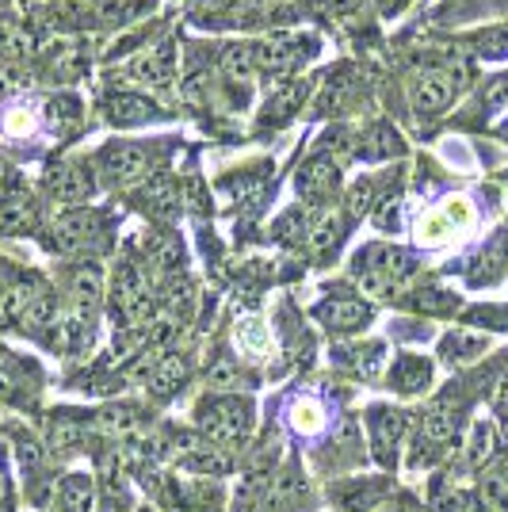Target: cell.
Returning <instances> with one entry per match:
<instances>
[{
  "label": "cell",
  "mask_w": 508,
  "mask_h": 512,
  "mask_svg": "<svg viewBox=\"0 0 508 512\" xmlns=\"http://www.w3.org/2000/svg\"><path fill=\"white\" fill-rule=\"evenodd\" d=\"M81 436H85V428L77 425V421H69V417L50 421V448L54 451H73L81 444Z\"/></svg>",
  "instance_id": "cell-39"
},
{
  "label": "cell",
  "mask_w": 508,
  "mask_h": 512,
  "mask_svg": "<svg viewBox=\"0 0 508 512\" xmlns=\"http://www.w3.org/2000/svg\"><path fill=\"white\" fill-rule=\"evenodd\" d=\"M405 428H409V413L390 406H371L367 409V432H371V448H375V459L382 467L394 463L398 455V444H402Z\"/></svg>",
  "instance_id": "cell-10"
},
{
  "label": "cell",
  "mask_w": 508,
  "mask_h": 512,
  "mask_svg": "<svg viewBox=\"0 0 508 512\" xmlns=\"http://www.w3.org/2000/svg\"><path fill=\"white\" fill-rule=\"evenodd\" d=\"M35 287H39V283H27V279H23V283H12V287L0 295V329H23Z\"/></svg>",
  "instance_id": "cell-24"
},
{
  "label": "cell",
  "mask_w": 508,
  "mask_h": 512,
  "mask_svg": "<svg viewBox=\"0 0 508 512\" xmlns=\"http://www.w3.org/2000/svg\"><path fill=\"white\" fill-rule=\"evenodd\" d=\"M115 295V318L123 321V325H142L149 318V283L146 276L134 268V264H119V272H115V287H111Z\"/></svg>",
  "instance_id": "cell-8"
},
{
  "label": "cell",
  "mask_w": 508,
  "mask_h": 512,
  "mask_svg": "<svg viewBox=\"0 0 508 512\" xmlns=\"http://www.w3.org/2000/svg\"><path fill=\"white\" fill-rule=\"evenodd\" d=\"M104 119L111 127L130 130V127H146L153 119H161L157 104L149 96H138V92H111L104 100Z\"/></svg>",
  "instance_id": "cell-14"
},
{
  "label": "cell",
  "mask_w": 508,
  "mask_h": 512,
  "mask_svg": "<svg viewBox=\"0 0 508 512\" xmlns=\"http://www.w3.org/2000/svg\"><path fill=\"white\" fill-rule=\"evenodd\" d=\"M138 69V81H146L153 88H169L172 73H176V54H172V43H161L153 54H142V62L134 65Z\"/></svg>",
  "instance_id": "cell-23"
},
{
  "label": "cell",
  "mask_w": 508,
  "mask_h": 512,
  "mask_svg": "<svg viewBox=\"0 0 508 512\" xmlns=\"http://www.w3.org/2000/svg\"><path fill=\"white\" fill-rule=\"evenodd\" d=\"M405 0H382V8H386V12H394V8H402Z\"/></svg>",
  "instance_id": "cell-48"
},
{
  "label": "cell",
  "mask_w": 508,
  "mask_h": 512,
  "mask_svg": "<svg viewBox=\"0 0 508 512\" xmlns=\"http://www.w3.org/2000/svg\"><path fill=\"white\" fill-rule=\"evenodd\" d=\"M298 497H302V478H298L295 470L279 474L276 482H272V493H268V501H272L276 512H287L291 505H298Z\"/></svg>",
  "instance_id": "cell-35"
},
{
  "label": "cell",
  "mask_w": 508,
  "mask_h": 512,
  "mask_svg": "<svg viewBox=\"0 0 508 512\" xmlns=\"http://www.w3.org/2000/svg\"><path fill=\"white\" fill-rule=\"evenodd\" d=\"M306 234H310V226H306V214L302 211L283 214L276 222V241H283V245H302Z\"/></svg>",
  "instance_id": "cell-41"
},
{
  "label": "cell",
  "mask_w": 508,
  "mask_h": 512,
  "mask_svg": "<svg viewBox=\"0 0 508 512\" xmlns=\"http://www.w3.org/2000/svg\"><path fill=\"white\" fill-rule=\"evenodd\" d=\"M96 425H100V432H107V436H130L134 428L142 425V413L134 406H107L96 413Z\"/></svg>",
  "instance_id": "cell-30"
},
{
  "label": "cell",
  "mask_w": 508,
  "mask_h": 512,
  "mask_svg": "<svg viewBox=\"0 0 508 512\" xmlns=\"http://www.w3.org/2000/svg\"><path fill=\"white\" fill-rule=\"evenodd\" d=\"M180 467L184 470H195V474H207V478H218V474H230L233 470V455L226 448H218V444H199V448H191L184 459H180Z\"/></svg>",
  "instance_id": "cell-21"
},
{
  "label": "cell",
  "mask_w": 508,
  "mask_h": 512,
  "mask_svg": "<svg viewBox=\"0 0 508 512\" xmlns=\"http://www.w3.org/2000/svg\"><path fill=\"white\" fill-rule=\"evenodd\" d=\"M344 230H348V226H344V218L325 207V211L314 214V222H310V234H306V245H310V249H314L318 256L333 253V249L340 245V237H344Z\"/></svg>",
  "instance_id": "cell-22"
},
{
  "label": "cell",
  "mask_w": 508,
  "mask_h": 512,
  "mask_svg": "<svg viewBox=\"0 0 508 512\" xmlns=\"http://www.w3.org/2000/svg\"><path fill=\"white\" fill-rule=\"evenodd\" d=\"M104 234V214L88 211V207H73L54 218L50 226V249L58 253H85L96 245V237Z\"/></svg>",
  "instance_id": "cell-5"
},
{
  "label": "cell",
  "mask_w": 508,
  "mask_h": 512,
  "mask_svg": "<svg viewBox=\"0 0 508 512\" xmlns=\"http://www.w3.org/2000/svg\"><path fill=\"white\" fill-rule=\"evenodd\" d=\"M482 104H486L489 115H493V111H505V107H508V77H497V81L486 88Z\"/></svg>",
  "instance_id": "cell-43"
},
{
  "label": "cell",
  "mask_w": 508,
  "mask_h": 512,
  "mask_svg": "<svg viewBox=\"0 0 508 512\" xmlns=\"http://www.w3.org/2000/svg\"><path fill=\"white\" fill-rule=\"evenodd\" d=\"M325 4H329V8H337L340 16H348V12H356V8H360L363 0H325Z\"/></svg>",
  "instance_id": "cell-45"
},
{
  "label": "cell",
  "mask_w": 508,
  "mask_h": 512,
  "mask_svg": "<svg viewBox=\"0 0 508 512\" xmlns=\"http://www.w3.org/2000/svg\"><path fill=\"white\" fill-rule=\"evenodd\" d=\"M142 211L161 218V222H172L180 214V203H184V188L172 180V176H149V184L142 188Z\"/></svg>",
  "instance_id": "cell-17"
},
{
  "label": "cell",
  "mask_w": 508,
  "mask_h": 512,
  "mask_svg": "<svg viewBox=\"0 0 508 512\" xmlns=\"http://www.w3.org/2000/svg\"><path fill=\"white\" fill-rule=\"evenodd\" d=\"M405 153L402 134L390 123H371L367 130L356 134V161H394Z\"/></svg>",
  "instance_id": "cell-16"
},
{
  "label": "cell",
  "mask_w": 508,
  "mask_h": 512,
  "mask_svg": "<svg viewBox=\"0 0 508 512\" xmlns=\"http://www.w3.org/2000/svg\"><path fill=\"white\" fill-rule=\"evenodd\" d=\"M46 195L73 207H85L88 199L96 195V169L88 161H62L58 169L46 172Z\"/></svg>",
  "instance_id": "cell-7"
},
{
  "label": "cell",
  "mask_w": 508,
  "mask_h": 512,
  "mask_svg": "<svg viewBox=\"0 0 508 512\" xmlns=\"http://www.w3.org/2000/svg\"><path fill=\"white\" fill-rule=\"evenodd\" d=\"M157 165V150L149 146V142H107L104 150L96 153V161H92V169L96 176L104 180V184H134V180H146L149 172Z\"/></svg>",
  "instance_id": "cell-4"
},
{
  "label": "cell",
  "mask_w": 508,
  "mask_h": 512,
  "mask_svg": "<svg viewBox=\"0 0 508 512\" xmlns=\"http://www.w3.org/2000/svg\"><path fill=\"white\" fill-rule=\"evenodd\" d=\"M340 184V165L325 153H314L302 169H298V199L310 203V207H329V199L337 195Z\"/></svg>",
  "instance_id": "cell-9"
},
{
  "label": "cell",
  "mask_w": 508,
  "mask_h": 512,
  "mask_svg": "<svg viewBox=\"0 0 508 512\" xmlns=\"http://www.w3.org/2000/svg\"><path fill=\"white\" fill-rule=\"evenodd\" d=\"M432 383V363L424 356H398L390 367V386L402 390V394H417Z\"/></svg>",
  "instance_id": "cell-20"
},
{
  "label": "cell",
  "mask_w": 508,
  "mask_h": 512,
  "mask_svg": "<svg viewBox=\"0 0 508 512\" xmlns=\"http://www.w3.org/2000/svg\"><path fill=\"white\" fill-rule=\"evenodd\" d=\"M318 321L329 329V333H360L367 329V321H371V306L356 295H329L325 302H318Z\"/></svg>",
  "instance_id": "cell-13"
},
{
  "label": "cell",
  "mask_w": 508,
  "mask_h": 512,
  "mask_svg": "<svg viewBox=\"0 0 508 512\" xmlns=\"http://www.w3.org/2000/svg\"><path fill=\"white\" fill-rule=\"evenodd\" d=\"M501 4H508V0H501Z\"/></svg>",
  "instance_id": "cell-51"
},
{
  "label": "cell",
  "mask_w": 508,
  "mask_h": 512,
  "mask_svg": "<svg viewBox=\"0 0 508 512\" xmlns=\"http://www.w3.org/2000/svg\"><path fill=\"white\" fill-rule=\"evenodd\" d=\"M207 383L218 386V390H226V386H237V383H241V367H237L230 356H218V360L207 367Z\"/></svg>",
  "instance_id": "cell-42"
},
{
  "label": "cell",
  "mask_w": 508,
  "mask_h": 512,
  "mask_svg": "<svg viewBox=\"0 0 508 512\" xmlns=\"http://www.w3.org/2000/svg\"><path fill=\"white\" fill-rule=\"evenodd\" d=\"M348 100H352V69H337L329 77V88H325V96H321L318 104L340 111V107H348Z\"/></svg>",
  "instance_id": "cell-38"
},
{
  "label": "cell",
  "mask_w": 508,
  "mask_h": 512,
  "mask_svg": "<svg viewBox=\"0 0 508 512\" xmlns=\"http://www.w3.org/2000/svg\"><path fill=\"white\" fill-rule=\"evenodd\" d=\"M291 425H295L302 436L321 432V425H325V409H321L318 398H295V402H291Z\"/></svg>",
  "instance_id": "cell-31"
},
{
  "label": "cell",
  "mask_w": 508,
  "mask_h": 512,
  "mask_svg": "<svg viewBox=\"0 0 508 512\" xmlns=\"http://www.w3.org/2000/svg\"><path fill=\"white\" fill-rule=\"evenodd\" d=\"M237 344H241L249 356H264V352H268V344H272L268 325H264L260 318H241L237 321Z\"/></svg>",
  "instance_id": "cell-32"
},
{
  "label": "cell",
  "mask_w": 508,
  "mask_h": 512,
  "mask_svg": "<svg viewBox=\"0 0 508 512\" xmlns=\"http://www.w3.org/2000/svg\"><path fill=\"white\" fill-rule=\"evenodd\" d=\"M379 203H386L379 195V180L375 176H363V180H356L352 188H348V195H344V211H348V218H363V214H371Z\"/></svg>",
  "instance_id": "cell-29"
},
{
  "label": "cell",
  "mask_w": 508,
  "mask_h": 512,
  "mask_svg": "<svg viewBox=\"0 0 508 512\" xmlns=\"http://www.w3.org/2000/svg\"><path fill=\"white\" fill-rule=\"evenodd\" d=\"M8 363H12V360H8V352H4V348H0V371H4V367H8Z\"/></svg>",
  "instance_id": "cell-49"
},
{
  "label": "cell",
  "mask_w": 508,
  "mask_h": 512,
  "mask_svg": "<svg viewBox=\"0 0 508 512\" xmlns=\"http://www.w3.org/2000/svg\"><path fill=\"white\" fill-rule=\"evenodd\" d=\"M470 222H474V207L466 203L463 195H451L444 207L424 214L421 226H417V237H421V245H444L447 237H455L459 230H466Z\"/></svg>",
  "instance_id": "cell-11"
},
{
  "label": "cell",
  "mask_w": 508,
  "mask_h": 512,
  "mask_svg": "<svg viewBox=\"0 0 508 512\" xmlns=\"http://www.w3.org/2000/svg\"><path fill=\"white\" fill-rule=\"evenodd\" d=\"M8 497V470H4V463H0V501Z\"/></svg>",
  "instance_id": "cell-46"
},
{
  "label": "cell",
  "mask_w": 508,
  "mask_h": 512,
  "mask_svg": "<svg viewBox=\"0 0 508 512\" xmlns=\"http://www.w3.org/2000/svg\"><path fill=\"white\" fill-rule=\"evenodd\" d=\"M58 501L65 512H92L96 490H92V478L88 474H65L62 486H58Z\"/></svg>",
  "instance_id": "cell-28"
},
{
  "label": "cell",
  "mask_w": 508,
  "mask_h": 512,
  "mask_svg": "<svg viewBox=\"0 0 508 512\" xmlns=\"http://www.w3.org/2000/svg\"><path fill=\"white\" fill-rule=\"evenodd\" d=\"M195 421L207 432V440L218 448H241L253 432V402L237 398V394H218V398H203L195 409Z\"/></svg>",
  "instance_id": "cell-2"
},
{
  "label": "cell",
  "mask_w": 508,
  "mask_h": 512,
  "mask_svg": "<svg viewBox=\"0 0 508 512\" xmlns=\"http://www.w3.org/2000/svg\"><path fill=\"white\" fill-rule=\"evenodd\" d=\"M35 226H39V203H35V195L12 192L0 199V237L31 234Z\"/></svg>",
  "instance_id": "cell-18"
},
{
  "label": "cell",
  "mask_w": 508,
  "mask_h": 512,
  "mask_svg": "<svg viewBox=\"0 0 508 512\" xmlns=\"http://www.w3.org/2000/svg\"><path fill=\"white\" fill-rule=\"evenodd\" d=\"M314 54H318V39L314 35H272V39H260V43L249 46V58H253L256 73H272L279 81L295 77Z\"/></svg>",
  "instance_id": "cell-3"
},
{
  "label": "cell",
  "mask_w": 508,
  "mask_h": 512,
  "mask_svg": "<svg viewBox=\"0 0 508 512\" xmlns=\"http://www.w3.org/2000/svg\"><path fill=\"white\" fill-rule=\"evenodd\" d=\"M413 272H417V256H409L405 249H394V245H367L352 260L356 283L375 299H390Z\"/></svg>",
  "instance_id": "cell-1"
},
{
  "label": "cell",
  "mask_w": 508,
  "mask_h": 512,
  "mask_svg": "<svg viewBox=\"0 0 508 512\" xmlns=\"http://www.w3.org/2000/svg\"><path fill=\"white\" fill-rule=\"evenodd\" d=\"M470 46H474L482 58H508V23L486 27V31L470 35Z\"/></svg>",
  "instance_id": "cell-34"
},
{
  "label": "cell",
  "mask_w": 508,
  "mask_h": 512,
  "mask_svg": "<svg viewBox=\"0 0 508 512\" xmlns=\"http://www.w3.org/2000/svg\"><path fill=\"white\" fill-rule=\"evenodd\" d=\"M184 375H188V360H184L180 352H169V356H161V360L153 363V371H149V390H153L157 398H169L172 390L184 383Z\"/></svg>",
  "instance_id": "cell-25"
},
{
  "label": "cell",
  "mask_w": 508,
  "mask_h": 512,
  "mask_svg": "<svg viewBox=\"0 0 508 512\" xmlns=\"http://www.w3.org/2000/svg\"><path fill=\"white\" fill-rule=\"evenodd\" d=\"M493 409H497V417L508 421V375H501L497 386H493Z\"/></svg>",
  "instance_id": "cell-44"
},
{
  "label": "cell",
  "mask_w": 508,
  "mask_h": 512,
  "mask_svg": "<svg viewBox=\"0 0 508 512\" xmlns=\"http://www.w3.org/2000/svg\"><path fill=\"white\" fill-rule=\"evenodd\" d=\"M306 96H310V81H298V77L279 81V88H272V96L264 100V111H260L256 127L276 130V127H283V123H291L298 111H302V104H306Z\"/></svg>",
  "instance_id": "cell-12"
},
{
  "label": "cell",
  "mask_w": 508,
  "mask_h": 512,
  "mask_svg": "<svg viewBox=\"0 0 508 512\" xmlns=\"http://www.w3.org/2000/svg\"><path fill=\"white\" fill-rule=\"evenodd\" d=\"M230 8H256V4H264V0H226Z\"/></svg>",
  "instance_id": "cell-47"
},
{
  "label": "cell",
  "mask_w": 508,
  "mask_h": 512,
  "mask_svg": "<svg viewBox=\"0 0 508 512\" xmlns=\"http://www.w3.org/2000/svg\"><path fill=\"white\" fill-rule=\"evenodd\" d=\"M505 264H508V230H497V234L489 237L486 249H482V256H478V264L470 268V279L474 283H489V279L501 276Z\"/></svg>",
  "instance_id": "cell-26"
},
{
  "label": "cell",
  "mask_w": 508,
  "mask_h": 512,
  "mask_svg": "<svg viewBox=\"0 0 508 512\" xmlns=\"http://www.w3.org/2000/svg\"><path fill=\"white\" fill-rule=\"evenodd\" d=\"M497 451V428L489 421H478L474 432H470V467H486Z\"/></svg>",
  "instance_id": "cell-33"
},
{
  "label": "cell",
  "mask_w": 508,
  "mask_h": 512,
  "mask_svg": "<svg viewBox=\"0 0 508 512\" xmlns=\"http://www.w3.org/2000/svg\"><path fill=\"white\" fill-rule=\"evenodd\" d=\"M409 302H413L421 314H451V310L459 306V299H455L451 291H440V287H424V291H417Z\"/></svg>",
  "instance_id": "cell-36"
},
{
  "label": "cell",
  "mask_w": 508,
  "mask_h": 512,
  "mask_svg": "<svg viewBox=\"0 0 508 512\" xmlns=\"http://www.w3.org/2000/svg\"><path fill=\"white\" fill-rule=\"evenodd\" d=\"M501 138H505V142H508V123H505V127H501Z\"/></svg>",
  "instance_id": "cell-50"
},
{
  "label": "cell",
  "mask_w": 508,
  "mask_h": 512,
  "mask_svg": "<svg viewBox=\"0 0 508 512\" xmlns=\"http://www.w3.org/2000/svg\"><path fill=\"white\" fill-rule=\"evenodd\" d=\"M382 367V344H356L352 348V371L363 379H375Z\"/></svg>",
  "instance_id": "cell-40"
},
{
  "label": "cell",
  "mask_w": 508,
  "mask_h": 512,
  "mask_svg": "<svg viewBox=\"0 0 508 512\" xmlns=\"http://www.w3.org/2000/svg\"><path fill=\"white\" fill-rule=\"evenodd\" d=\"M455 96H459V81L451 77V69H421L409 81V104L421 119L444 115L447 107L455 104Z\"/></svg>",
  "instance_id": "cell-6"
},
{
  "label": "cell",
  "mask_w": 508,
  "mask_h": 512,
  "mask_svg": "<svg viewBox=\"0 0 508 512\" xmlns=\"http://www.w3.org/2000/svg\"><path fill=\"white\" fill-rule=\"evenodd\" d=\"M100 299H104V272L96 264H77L69 272V310L92 318Z\"/></svg>",
  "instance_id": "cell-15"
},
{
  "label": "cell",
  "mask_w": 508,
  "mask_h": 512,
  "mask_svg": "<svg viewBox=\"0 0 508 512\" xmlns=\"http://www.w3.org/2000/svg\"><path fill=\"white\" fill-rule=\"evenodd\" d=\"M486 337L482 333H474V329H455V333H447L444 341H440V356L447 363H466V360H478L482 352H486Z\"/></svg>",
  "instance_id": "cell-27"
},
{
  "label": "cell",
  "mask_w": 508,
  "mask_h": 512,
  "mask_svg": "<svg viewBox=\"0 0 508 512\" xmlns=\"http://www.w3.org/2000/svg\"><path fill=\"white\" fill-rule=\"evenodd\" d=\"M482 509L508 512V474H486L482 478Z\"/></svg>",
  "instance_id": "cell-37"
},
{
  "label": "cell",
  "mask_w": 508,
  "mask_h": 512,
  "mask_svg": "<svg viewBox=\"0 0 508 512\" xmlns=\"http://www.w3.org/2000/svg\"><path fill=\"white\" fill-rule=\"evenodd\" d=\"M39 123H43V115H39V104H31V100H12V104L0 107V134L12 142L35 138Z\"/></svg>",
  "instance_id": "cell-19"
}]
</instances>
